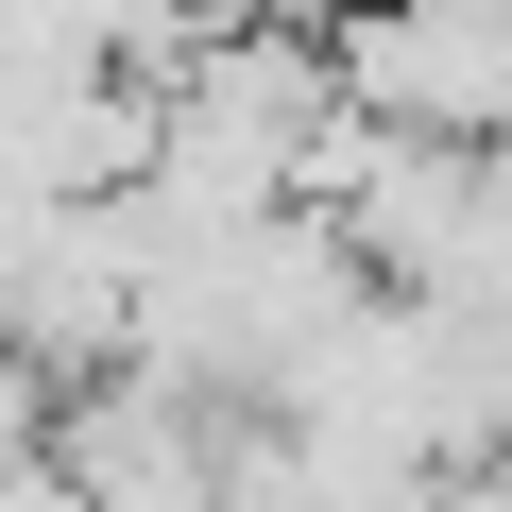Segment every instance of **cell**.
Here are the masks:
<instances>
[{"mask_svg":"<svg viewBox=\"0 0 512 512\" xmlns=\"http://www.w3.org/2000/svg\"><path fill=\"white\" fill-rule=\"evenodd\" d=\"M427 512H512V444H478V461H461V478H444Z\"/></svg>","mask_w":512,"mask_h":512,"instance_id":"cell-1","label":"cell"}]
</instances>
